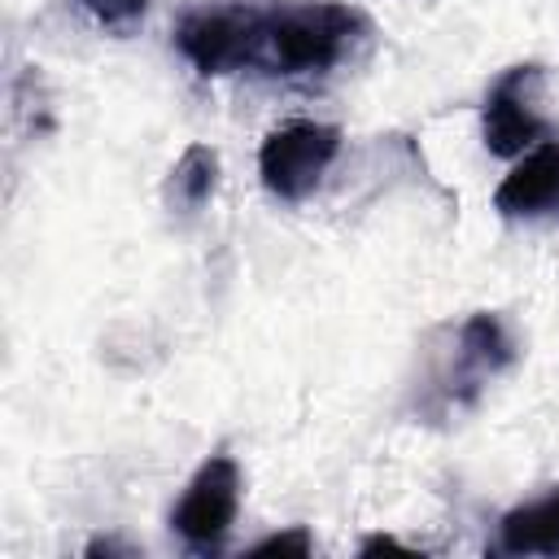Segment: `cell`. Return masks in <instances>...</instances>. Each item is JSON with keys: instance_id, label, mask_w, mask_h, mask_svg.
I'll return each mask as SVG.
<instances>
[{"instance_id": "ba28073f", "label": "cell", "mask_w": 559, "mask_h": 559, "mask_svg": "<svg viewBox=\"0 0 559 559\" xmlns=\"http://www.w3.org/2000/svg\"><path fill=\"white\" fill-rule=\"evenodd\" d=\"M502 555H559V485L498 520Z\"/></svg>"}, {"instance_id": "6da1fadb", "label": "cell", "mask_w": 559, "mask_h": 559, "mask_svg": "<svg viewBox=\"0 0 559 559\" xmlns=\"http://www.w3.org/2000/svg\"><path fill=\"white\" fill-rule=\"evenodd\" d=\"M362 26H367V17L358 9L332 4V0L266 9L258 61L271 74H323L328 66H336L349 52V44L362 35Z\"/></svg>"}, {"instance_id": "8fae6325", "label": "cell", "mask_w": 559, "mask_h": 559, "mask_svg": "<svg viewBox=\"0 0 559 559\" xmlns=\"http://www.w3.org/2000/svg\"><path fill=\"white\" fill-rule=\"evenodd\" d=\"M249 555H297V559H306L310 555V533L297 524V528H288V533H275V537H262Z\"/></svg>"}, {"instance_id": "7c38bea8", "label": "cell", "mask_w": 559, "mask_h": 559, "mask_svg": "<svg viewBox=\"0 0 559 559\" xmlns=\"http://www.w3.org/2000/svg\"><path fill=\"white\" fill-rule=\"evenodd\" d=\"M376 550H397V555H415L411 546H402V542H393V537H367V542H362V555H376Z\"/></svg>"}, {"instance_id": "8992f818", "label": "cell", "mask_w": 559, "mask_h": 559, "mask_svg": "<svg viewBox=\"0 0 559 559\" xmlns=\"http://www.w3.org/2000/svg\"><path fill=\"white\" fill-rule=\"evenodd\" d=\"M236 511H240V467L231 454H210L192 480L183 485L175 511H170V528L197 546V550H214L231 524H236Z\"/></svg>"}, {"instance_id": "3957f363", "label": "cell", "mask_w": 559, "mask_h": 559, "mask_svg": "<svg viewBox=\"0 0 559 559\" xmlns=\"http://www.w3.org/2000/svg\"><path fill=\"white\" fill-rule=\"evenodd\" d=\"M262 22L266 9L249 4H214V9H192L175 26V48L192 61L197 74H231L245 61H258L262 48Z\"/></svg>"}, {"instance_id": "7a4b0ae2", "label": "cell", "mask_w": 559, "mask_h": 559, "mask_svg": "<svg viewBox=\"0 0 559 559\" xmlns=\"http://www.w3.org/2000/svg\"><path fill=\"white\" fill-rule=\"evenodd\" d=\"M341 153V131L314 118H293L266 131L258 148L262 188L280 201H306Z\"/></svg>"}, {"instance_id": "52a82bcc", "label": "cell", "mask_w": 559, "mask_h": 559, "mask_svg": "<svg viewBox=\"0 0 559 559\" xmlns=\"http://www.w3.org/2000/svg\"><path fill=\"white\" fill-rule=\"evenodd\" d=\"M493 210L502 218H559V140H542L520 153V162L493 188Z\"/></svg>"}, {"instance_id": "5b68a950", "label": "cell", "mask_w": 559, "mask_h": 559, "mask_svg": "<svg viewBox=\"0 0 559 559\" xmlns=\"http://www.w3.org/2000/svg\"><path fill=\"white\" fill-rule=\"evenodd\" d=\"M515 362V341L493 310H476L454 328L450 362L441 367V397L450 406H472L489 380H498Z\"/></svg>"}, {"instance_id": "30bf717a", "label": "cell", "mask_w": 559, "mask_h": 559, "mask_svg": "<svg viewBox=\"0 0 559 559\" xmlns=\"http://www.w3.org/2000/svg\"><path fill=\"white\" fill-rule=\"evenodd\" d=\"M83 9H87L100 26H109V31H131V26L144 17L148 0H83Z\"/></svg>"}, {"instance_id": "9c48e42d", "label": "cell", "mask_w": 559, "mask_h": 559, "mask_svg": "<svg viewBox=\"0 0 559 559\" xmlns=\"http://www.w3.org/2000/svg\"><path fill=\"white\" fill-rule=\"evenodd\" d=\"M218 188V153L210 144H188L170 170V201L179 210H201Z\"/></svg>"}, {"instance_id": "277c9868", "label": "cell", "mask_w": 559, "mask_h": 559, "mask_svg": "<svg viewBox=\"0 0 559 559\" xmlns=\"http://www.w3.org/2000/svg\"><path fill=\"white\" fill-rule=\"evenodd\" d=\"M537 87H542V66H511L502 70L480 105V135L493 157H520L550 140V122L537 114Z\"/></svg>"}]
</instances>
